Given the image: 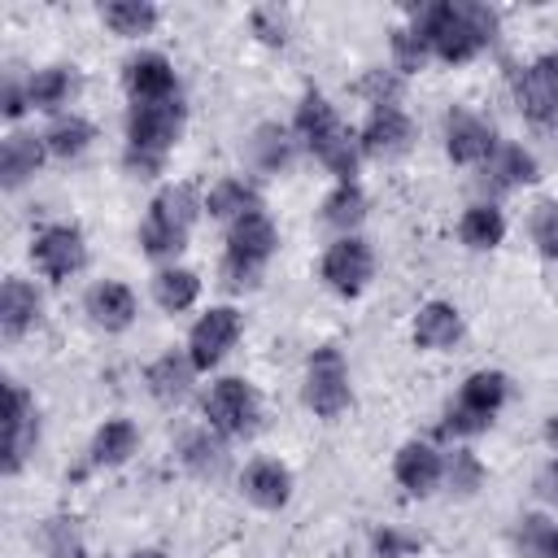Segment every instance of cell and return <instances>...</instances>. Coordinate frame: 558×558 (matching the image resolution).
I'll list each match as a JSON object with an SVG mask.
<instances>
[{
  "label": "cell",
  "mask_w": 558,
  "mask_h": 558,
  "mask_svg": "<svg viewBox=\"0 0 558 558\" xmlns=\"http://www.w3.org/2000/svg\"><path fill=\"white\" fill-rule=\"evenodd\" d=\"M432 57L462 65L475 52H484L493 44L497 31V13L488 4H471V0H440V4H423L414 9V26H410Z\"/></svg>",
  "instance_id": "cell-1"
},
{
  "label": "cell",
  "mask_w": 558,
  "mask_h": 558,
  "mask_svg": "<svg viewBox=\"0 0 558 558\" xmlns=\"http://www.w3.org/2000/svg\"><path fill=\"white\" fill-rule=\"evenodd\" d=\"M296 135L305 140V148H310L340 183H353L362 148H357L353 131L336 118V109H331V100H327L323 92H305V96H301V105H296Z\"/></svg>",
  "instance_id": "cell-2"
},
{
  "label": "cell",
  "mask_w": 558,
  "mask_h": 558,
  "mask_svg": "<svg viewBox=\"0 0 558 558\" xmlns=\"http://www.w3.org/2000/svg\"><path fill=\"white\" fill-rule=\"evenodd\" d=\"M201 209H205V201L196 196L192 183H170V187H161V192L153 196L148 214H144V227H140L144 253H153V257L179 253V248L187 244L192 222H196Z\"/></svg>",
  "instance_id": "cell-3"
},
{
  "label": "cell",
  "mask_w": 558,
  "mask_h": 558,
  "mask_svg": "<svg viewBox=\"0 0 558 558\" xmlns=\"http://www.w3.org/2000/svg\"><path fill=\"white\" fill-rule=\"evenodd\" d=\"M275 244H279V231H275V222L262 209L240 218V222H231V231H227V262H222L227 283L231 288L257 283L266 262H270V253H275Z\"/></svg>",
  "instance_id": "cell-4"
},
{
  "label": "cell",
  "mask_w": 558,
  "mask_h": 558,
  "mask_svg": "<svg viewBox=\"0 0 558 558\" xmlns=\"http://www.w3.org/2000/svg\"><path fill=\"white\" fill-rule=\"evenodd\" d=\"M510 397V379L501 371H475L466 375L462 392H458V405H449L440 432L445 436H471V432H484L493 423V414L506 405Z\"/></svg>",
  "instance_id": "cell-5"
},
{
  "label": "cell",
  "mask_w": 558,
  "mask_h": 558,
  "mask_svg": "<svg viewBox=\"0 0 558 558\" xmlns=\"http://www.w3.org/2000/svg\"><path fill=\"white\" fill-rule=\"evenodd\" d=\"M301 397L318 418H336L349 410V371H344V357L336 344H323L310 353Z\"/></svg>",
  "instance_id": "cell-6"
},
{
  "label": "cell",
  "mask_w": 558,
  "mask_h": 558,
  "mask_svg": "<svg viewBox=\"0 0 558 558\" xmlns=\"http://www.w3.org/2000/svg\"><path fill=\"white\" fill-rule=\"evenodd\" d=\"M205 418H209V427L222 432V436H248V432L257 427V418H262V397H257V388H253L248 379L227 375V379H218V384L209 388V397H205Z\"/></svg>",
  "instance_id": "cell-7"
},
{
  "label": "cell",
  "mask_w": 558,
  "mask_h": 558,
  "mask_svg": "<svg viewBox=\"0 0 558 558\" xmlns=\"http://www.w3.org/2000/svg\"><path fill=\"white\" fill-rule=\"evenodd\" d=\"M179 135H183V105L179 100L131 105V113H126V148L166 157Z\"/></svg>",
  "instance_id": "cell-8"
},
{
  "label": "cell",
  "mask_w": 558,
  "mask_h": 558,
  "mask_svg": "<svg viewBox=\"0 0 558 558\" xmlns=\"http://www.w3.org/2000/svg\"><path fill=\"white\" fill-rule=\"evenodd\" d=\"M375 275V253L362 235H340L327 253H323V279L331 292L340 296H357Z\"/></svg>",
  "instance_id": "cell-9"
},
{
  "label": "cell",
  "mask_w": 558,
  "mask_h": 558,
  "mask_svg": "<svg viewBox=\"0 0 558 558\" xmlns=\"http://www.w3.org/2000/svg\"><path fill=\"white\" fill-rule=\"evenodd\" d=\"M514 105L532 122H549L558 113V52H545L514 74Z\"/></svg>",
  "instance_id": "cell-10"
},
{
  "label": "cell",
  "mask_w": 558,
  "mask_h": 558,
  "mask_svg": "<svg viewBox=\"0 0 558 558\" xmlns=\"http://www.w3.org/2000/svg\"><path fill=\"white\" fill-rule=\"evenodd\" d=\"M235 336H240V314H235L231 305L205 310V314L196 318L192 336H187V357H192V366H196V371L218 366V362L227 357V349L235 344Z\"/></svg>",
  "instance_id": "cell-11"
},
{
  "label": "cell",
  "mask_w": 558,
  "mask_h": 558,
  "mask_svg": "<svg viewBox=\"0 0 558 558\" xmlns=\"http://www.w3.org/2000/svg\"><path fill=\"white\" fill-rule=\"evenodd\" d=\"M410 144H414V122H410L397 105H375L371 118H366V126L357 131V148H362V157H375V161H384V157H401Z\"/></svg>",
  "instance_id": "cell-12"
},
{
  "label": "cell",
  "mask_w": 558,
  "mask_h": 558,
  "mask_svg": "<svg viewBox=\"0 0 558 558\" xmlns=\"http://www.w3.org/2000/svg\"><path fill=\"white\" fill-rule=\"evenodd\" d=\"M31 257L35 266L48 275V279H70L87 266V244H83V231L78 227H48L35 235L31 244Z\"/></svg>",
  "instance_id": "cell-13"
},
{
  "label": "cell",
  "mask_w": 558,
  "mask_h": 558,
  "mask_svg": "<svg viewBox=\"0 0 558 558\" xmlns=\"http://www.w3.org/2000/svg\"><path fill=\"white\" fill-rule=\"evenodd\" d=\"M445 153L458 161V166H475V161H488L497 153V131L466 113V109H449L445 113Z\"/></svg>",
  "instance_id": "cell-14"
},
{
  "label": "cell",
  "mask_w": 558,
  "mask_h": 558,
  "mask_svg": "<svg viewBox=\"0 0 558 558\" xmlns=\"http://www.w3.org/2000/svg\"><path fill=\"white\" fill-rule=\"evenodd\" d=\"M122 83L131 92L135 105H157V100H174V65L161 52H140L126 61Z\"/></svg>",
  "instance_id": "cell-15"
},
{
  "label": "cell",
  "mask_w": 558,
  "mask_h": 558,
  "mask_svg": "<svg viewBox=\"0 0 558 558\" xmlns=\"http://www.w3.org/2000/svg\"><path fill=\"white\" fill-rule=\"evenodd\" d=\"M392 475H397V484L405 493L423 497V493H432L445 480V458L432 445H423V440H405L397 449V458H392Z\"/></svg>",
  "instance_id": "cell-16"
},
{
  "label": "cell",
  "mask_w": 558,
  "mask_h": 558,
  "mask_svg": "<svg viewBox=\"0 0 558 558\" xmlns=\"http://www.w3.org/2000/svg\"><path fill=\"white\" fill-rule=\"evenodd\" d=\"M83 305H87V318L96 327H105V331H126L135 323V292L126 283H113V279L92 283Z\"/></svg>",
  "instance_id": "cell-17"
},
{
  "label": "cell",
  "mask_w": 558,
  "mask_h": 558,
  "mask_svg": "<svg viewBox=\"0 0 558 558\" xmlns=\"http://www.w3.org/2000/svg\"><path fill=\"white\" fill-rule=\"evenodd\" d=\"M35 445V405L26 397V388L9 384V410H4V475H13L26 458V449Z\"/></svg>",
  "instance_id": "cell-18"
},
{
  "label": "cell",
  "mask_w": 558,
  "mask_h": 558,
  "mask_svg": "<svg viewBox=\"0 0 558 558\" xmlns=\"http://www.w3.org/2000/svg\"><path fill=\"white\" fill-rule=\"evenodd\" d=\"M240 488H244V497H248L257 510H283L288 497H292V475H288L283 462H275V458H257V462H248Z\"/></svg>",
  "instance_id": "cell-19"
},
{
  "label": "cell",
  "mask_w": 558,
  "mask_h": 558,
  "mask_svg": "<svg viewBox=\"0 0 558 558\" xmlns=\"http://www.w3.org/2000/svg\"><path fill=\"white\" fill-rule=\"evenodd\" d=\"M44 153H48L44 140H35V135H26V131H13V135L0 144V183H4L9 192L22 187V183L39 170Z\"/></svg>",
  "instance_id": "cell-20"
},
{
  "label": "cell",
  "mask_w": 558,
  "mask_h": 558,
  "mask_svg": "<svg viewBox=\"0 0 558 558\" xmlns=\"http://www.w3.org/2000/svg\"><path fill=\"white\" fill-rule=\"evenodd\" d=\"M35 314H39V292H35L26 279L9 275V279L0 283V336H4V340H17V336L35 323Z\"/></svg>",
  "instance_id": "cell-21"
},
{
  "label": "cell",
  "mask_w": 558,
  "mask_h": 558,
  "mask_svg": "<svg viewBox=\"0 0 558 558\" xmlns=\"http://www.w3.org/2000/svg\"><path fill=\"white\" fill-rule=\"evenodd\" d=\"M462 340V314L445 301H427L414 314V344L418 349H453Z\"/></svg>",
  "instance_id": "cell-22"
},
{
  "label": "cell",
  "mask_w": 558,
  "mask_h": 558,
  "mask_svg": "<svg viewBox=\"0 0 558 558\" xmlns=\"http://www.w3.org/2000/svg\"><path fill=\"white\" fill-rule=\"evenodd\" d=\"M205 209H209V218L240 222V218H248V214L262 209V196H257V187L244 183V179H218V183L209 187V196H205Z\"/></svg>",
  "instance_id": "cell-23"
},
{
  "label": "cell",
  "mask_w": 558,
  "mask_h": 558,
  "mask_svg": "<svg viewBox=\"0 0 558 558\" xmlns=\"http://www.w3.org/2000/svg\"><path fill=\"white\" fill-rule=\"evenodd\" d=\"M192 375H196V366H192L187 353H161L148 366V388H153L157 401H179V397H187Z\"/></svg>",
  "instance_id": "cell-24"
},
{
  "label": "cell",
  "mask_w": 558,
  "mask_h": 558,
  "mask_svg": "<svg viewBox=\"0 0 558 558\" xmlns=\"http://www.w3.org/2000/svg\"><path fill=\"white\" fill-rule=\"evenodd\" d=\"M140 445V432L131 418H109L96 436H92V466H122Z\"/></svg>",
  "instance_id": "cell-25"
},
{
  "label": "cell",
  "mask_w": 558,
  "mask_h": 558,
  "mask_svg": "<svg viewBox=\"0 0 558 558\" xmlns=\"http://www.w3.org/2000/svg\"><path fill=\"white\" fill-rule=\"evenodd\" d=\"M100 17H105V26L113 31V35H148L153 26H157V4H148V0H109V4H100Z\"/></svg>",
  "instance_id": "cell-26"
},
{
  "label": "cell",
  "mask_w": 558,
  "mask_h": 558,
  "mask_svg": "<svg viewBox=\"0 0 558 558\" xmlns=\"http://www.w3.org/2000/svg\"><path fill=\"white\" fill-rule=\"evenodd\" d=\"M484 170H488V183L493 187H519V183H532L536 179V157L527 148H519V144H506V148H497L484 161Z\"/></svg>",
  "instance_id": "cell-27"
},
{
  "label": "cell",
  "mask_w": 558,
  "mask_h": 558,
  "mask_svg": "<svg viewBox=\"0 0 558 558\" xmlns=\"http://www.w3.org/2000/svg\"><path fill=\"white\" fill-rule=\"evenodd\" d=\"M362 218H366V192H362L357 183H336V187L327 192V201H323V222L349 235Z\"/></svg>",
  "instance_id": "cell-28"
},
{
  "label": "cell",
  "mask_w": 558,
  "mask_h": 558,
  "mask_svg": "<svg viewBox=\"0 0 558 558\" xmlns=\"http://www.w3.org/2000/svg\"><path fill=\"white\" fill-rule=\"evenodd\" d=\"M74 83H78V74H74V70H65V65H48V70H35V74H31L26 96H31V105H35V109H57V105H65V100H70Z\"/></svg>",
  "instance_id": "cell-29"
},
{
  "label": "cell",
  "mask_w": 558,
  "mask_h": 558,
  "mask_svg": "<svg viewBox=\"0 0 558 558\" xmlns=\"http://www.w3.org/2000/svg\"><path fill=\"white\" fill-rule=\"evenodd\" d=\"M462 244L466 248H497L501 244V235H506V218H501V209H493V205H471L466 214H462Z\"/></svg>",
  "instance_id": "cell-30"
},
{
  "label": "cell",
  "mask_w": 558,
  "mask_h": 558,
  "mask_svg": "<svg viewBox=\"0 0 558 558\" xmlns=\"http://www.w3.org/2000/svg\"><path fill=\"white\" fill-rule=\"evenodd\" d=\"M153 296H157L161 310L179 314V310H187V305L201 296V279H196V270L170 266V270H161V275L153 279Z\"/></svg>",
  "instance_id": "cell-31"
},
{
  "label": "cell",
  "mask_w": 558,
  "mask_h": 558,
  "mask_svg": "<svg viewBox=\"0 0 558 558\" xmlns=\"http://www.w3.org/2000/svg\"><path fill=\"white\" fill-rule=\"evenodd\" d=\"M248 153H253V161H257V170H283L288 161H292V140H288V131L283 126H275V122H262L257 131H253V140H248Z\"/></svg>",
  "instance_id": "cell-32"
},
{
  "label": "cell",
  "mask_w": 558,
  "mask_h": 558,
  "mask_svg": "<svg viewBox=\"0 0 558 558\" xmlns=\"http://www.w3.org/2000/svg\"><path fill=\"white\" fill-rule=\"evenodd\" d=\"M92 140H96V126H92L87 118H78V113L57 118V122L48 126V135H44V144H48L52 157H78Z\"/></svg>",
  "instance_id": "cell-33"
},
{
  "label": "cell",
  "mask_w": 558,
  "mask_h": 558,
  "mask_svg": "<svg viewBox=\"0 0 558 558\" xmlns=\"http://www.w3.org/2000/svg\"><path fill=\"white\" fill-rule=\"evenodd\" d=\"M183 466H187L192 475H218V471L227 466L222 440H214L209 432H192V436L183 440Z\"/></svg>",
  "instance_id": "cell-34"
},
{
  "label": "cell",
  "mask_w": 558,
  "mask_h": 558,
  "mask_svg": "<svg viewBox=\"0 0 558 558\" xmlns=\"http://www.w3.org/2000/svg\"><path fill=\"white\" fill-rule=\"evenodd\" d=\"M445 480H449L453 493H475V488L484 484V466H480V458H475L471 449H458V453H449V462H445Z\"/></svg>",
  "instance_id": "cell-35"
},
{
  "label": "cell",
  "mask_w": 558,
  "mask_h": 558,
  "mask_svg": "<svg viewBox=\"0 0 558 558\" xmlns=\"http://www.w3.org/2000/svg\"><path fill=\"white\" fill-rule=\"evenodd\" d=\"M532 240L545 257H558V201H541L532 209Z\"/></svg>",
  "instance_id": "cell-36"
},
{
  "label": "cell",
  "mask_w": 558,
  "mask_h": 558,
  "mask_svg": "<svg viewBox=\"0 0 558 558\" xmlns=\"http://www.w3.org/2000/svg\"><path fill=\"white\" fill-rule=\"evenodd\" d=\"M392 52H397V70L410 74L427 61V44L414 35V31H392Z\"/></svg>",
  "instance_id": "cell-37"
},
{
  "label": "cell",
  "mask_w": 558,
  "mask_h": 558,
  "mask_svg": "<svg viewBox=\"0 0 558 558\" xmlns=\"http://www.w3.org/2000/svg\"><path fill=\"white\" fill-rule=\"evenodd\" d=\"M253 31H257V39H266V44H283L288 35H283V17L275 13V9H257L253 13Z\"/></svg>",
  "instance_id": "cell-38"
},
{
  "label": "cell",
  "mask_w": 558,
  "mask_h": 558,
  "mask_svg": "<svg viewBox=\"0 0 558 558\" xmlns=\"http://www.w3.org/2000/svg\"><path fill=\"white\" fill-rule=\"evenodd\" d=\"M161 161H166V157H153V153H140V148H126V153H122V166H126L135 179H153V174L161 170Z\"/></svg>",
  "instance_id": "cell-39"
},
{
  "label": "cell",
  "mask_w": 558,
  "mask_h": 558,
  "mask_svg": "<svg viewBox=\"0 0 558 558\" xmlns=\"http://www.w3.org/2000/svg\"><path fill=\"white\" fill-rule=\"evenodd\" d=\"M536 493H541L545 501H558V458H549L545 471L536 475Z\"/></svg>",
  "instance_id": "cell-40"
},
{
  "label": "cell",
  "mask_w": 558,
  "mask_h": 558,
  "mask_svg": "<svg viewBox=\"0 0 558 558\" xmlns=\"http://www.w3.org/2000/svg\"><path fill=\"white\" fill-rule=\"evenodd\" d=\"M26 105H31V96H26V92H22V87L9 78V83H4V118H17Z\"/></svg>",
  "instance_id": "cell-41"
},
{
  "label": "cell",
  "mask_w": 558,
  "mask_h": 558,
  "mask_svg": "<svg viewBox=\"0 0 558 558\" xmlns=\"http://www.w3.org/2000/svg\"><path fill=\"white\" fill-rule=\"evenodd\" d=\"M131 558H166L161 549H140V554H131Z\"/></svg>",
  "instance_id": "cell-42"
},
{
  "label": "cell",
  "mask_w": 558,
  "mask_h": 558,
  "mask_svg": "<svg viewBox=\"0 0 558 558\" xmlns=\"http://www.w3.org/2000/svg\"><path fill=\"white\" fill-rule=\"evenodd\" d=\"M549 558H558V532H554V545H549Z\"/></svg>",
  "instance_id": "cell-43"
}]
</instances>
